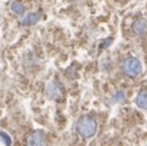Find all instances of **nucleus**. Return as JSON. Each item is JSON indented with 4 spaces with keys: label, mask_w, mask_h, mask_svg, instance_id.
Instances as JSON below:
<instances>
[{
    "label": "nucleus",
    "mask_w": 147,
    "mask_h": 146,
    "mask_svg": "<svg viewBox=\"0 0 147 146\" xmlns=\"http://www.w3.org/2000/svg\"><path fill=\"white\" fill-rule=\"evenodd\" d=\"M76 130L79 137L84 139H90L92 137H95V134L97 132V123L92 117L84 116L78 119V122L76 124Z\"/></svg>",
    "instance_id": "nucleus-1"
},
{
    "label": "nucleus",
    "mask_w": 147,
    "mask_h": 146,
    "mask_svg": "<svg viewBox=\"0 0 147 146\" xmlns=\"http://www.w3.org/2000/svg\"><path fill=\"white\" fill-rule=\"evenodd\" d=\"M46 94L50 99H54V100H60V99L63 97V89H62V85L59 84L56 82H51L49 83L48 88H46Z\"/></svg>",
    "instance_id": "nucleus-3"
},
{
    "label": "nucleus",
    "mask_w": 147,
    "mask_h": 146,
    "mask_svg": "<svg viewBox=\"0 0 147 146\" xmlns=\"http://www.w3.org/2000/svg\"><path fill=\"white\" fill-rule=\"evenodd\" d=\"M134 33L138 35H146L147 34V21L146 20H136L131 26Z\"/></svg>",
    "instance_id": "nucleus-4"
},
{
    "label": "nucleus",
    "mask_w": 147,
    "mask_h": 146,
    "mask_svg": "<svg viewBox=\"0 0 147 146\" xmlns=\"http://www.w3.org/2000/svg\"><path fill=\"white\" fill-rule=\"evenodd\" d=\"M136 105L138 107L147 110V90H141L136 96Z\"/></svg>",
    "instance_id": "nucleus-6"
},
{
    "label": "nucleus",
    "mask_w": 147,
    "mask_h": 146,
    "mask_svg": "<svg viewBox=\"0 0 147 146\" xmlns=\"http://www.w3.org/2000/svg\"><path fill=\"white\" fill-rule=\"evenodd\" d=\"M123 71L124 73L130 78H135L140 76L141 71H142V65L141 62L135 59V57H128L123 64Z\"/></svg>",
    "instance_id": "nucleus-2"
},
{
    "label": "nucleus",
    "mask_w": 147,
    "mask_h": 146,
    "mask_svg": "<svg viewBox=\"0 0 147 146\" xmlns=\"http://www.w3.org/2000/svg\"><path fill=\"white\" fill-rule=\"evenodd\" d=\"M40 20V15L39 14H29V15H27L24 18H23V21H22V23L24 24V26H33V24H35L38 21Z\"/></svg>",
    "instance_id": "nucleus-7"
},
{
    "label": "nucleus",
    "mask_w": 147,
    "mask_h": 146,
    "mask_svg": "<svg viewBox=\"0 0 147 146\" xmlns=\"http://www.w3.org/2000/svg\"><path fill=\"white\" fill-rule=\"evenodd\" d=\"M28 144L29 145H43V144H45V135H44V133L40 132V130L34 132L29 137Z\"/></svg>",
    "instance_id": "nucleus-5"
},
{
    "label": "nucleus",
    "mask_w": 147,
    "mask_h": 146,
    "mask_svg": "<svg viewBox=\"0 0 147 146\" xmlns=\"http://www.w3.org/2000/svg\"><path fill=\"white\" fill-rule=\"evenodd\" d=\"M11 10L16 14V15H23L24 11H26V7H24V5L22 3H20V1H15L11 4Z\"/></svg>",
    "instance_id": "nucleus-8"
}]
</instances>
